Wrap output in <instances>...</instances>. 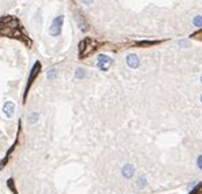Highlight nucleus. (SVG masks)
<instances>
[{
	"instance_id": "nucleus-8",
	"label": "nucleus",
	"mask_w": 202,
	"mask_h": 194,
	"mask_svg": "<svg viewBox=\"0 0 202 194\" xmlns=\"http://www.w3.org/2000/svg\"><path fill=\"white\" fill-rule=\"evenodd\" d=\"M77 18H78V23H79V26H81L82 30H88L89 26H88V23H85L83 18H81V15H77Z\"/></svg>"
},
{
	"instance_id": "nucleus-12",
	"label": "nucleus",
	"mask_w": 202,
	"mask_h": 194,
	"mask_svg": "<svg viewBox=\"0 0 202 194\" xmlns=\"http://www.w3.org/2000/svg\"><path fill=\"white\" fill-rule=\"evenodd\" d=\"M198 167H199V168L202 170V156H199V157H198Z\"/></svg>"
},
{
	"instance_id": "nucleus-9",
	"label": "nucleus",
	"mask_w": 202,
	"mask_h": 194,
	"mask_svg": "<svg viewBox=\"0 0 202 194\" xmlns=\"http://www.w3.org/2000/svg\"><path fill=\"white\" fill-rule=\"evenodd\" d=\"M194 23L197 26H202V17H197L195 19H194Z\"/></svg>"
},
{
	"instance_id": "nucleus-10",
	"label": "nucleus",
	"mask_w": 202,
	"mask_h": 194,
	"mask_svg": "<svg viewBox=\"0 0 202 194\" xmlns=\"http://www.w3.org/2000/svg\"><path fill=\"white\" fill-rule=\"evenodd\" d=\"M37 118H38V115H37V114L30 115V116H29V122H30V123H34V122L37 120Z\"/></svg>"
},
{
	"instance_id": "nucleus-5",
	"label": "nucleus",
	"mask_w": 202,
	"mask_h": 194,
	"mask_svg": "<svg viewBox=\"0 0 202 194\" xmlns=\"http://www.w3.org/2000/svg\"><path fill=\"white\" fill-rule=\"evenodd\" d=\"M14 111H15V104H14L13 101H7L4 104V107H3V112L6 114L7 118H11L14 114Z\"/></svg>"
},
{
	"instance_id": "nucleus-1",
	"label": "nucleus",
	"mask_w": 202,
	"mask_h": 194,
	"mask_svg": "<svg viewBox=\"0 0 202 194\" xmlns=\"http://www.w3.org/2000/svg\"><path fill=\"white\" fill-rule=\"evenodd\" d=\"M0 36L8 37V38H17L19 41H23L25 44H30V40L25 33L19 21L11 15L0 18Z\"/></svg>"
},
{
	"instance_id": "nucleus-3",
	"label": "nucleus",
	"mask_w": 202,
	"mask_h": 194,
	"mask_svg": "<svg viewBox=\"0 0 202 194\" xmlns=\"http://www.w3.org/2000/svg\"><path fill=\"white\" fill-rule=\"evenodd\" d=\"M111 64H112V59L109 56H107V55H100V56H98L97 66H98L100 70H103V71H107V70L111 67Z\"/></svg>"
},
{
	"instance_id": "nucleus-6",
	"label": "nucleus",
	"mask_w": 202,
	"mask_h": 194,
	"mask_svg": "<svg viewBox=\"0 0 202 194\" xmlns=\"http://www.w3.org/2000/svg\"><path fill=\"white\" fill-rule=\"evenodd\" d=\"M127 64L131 67V69H137V67L139 66V59H138L137 55L130 54L129 56H127Z\"/></svg>"
},
{
	"instance_id": "nucleus-7",
	"label": "nucleus",
	"mask_w": 202,
	"mask_h": 194,
	"mask_svg": "<svg viewBox=\"0 0 202 194\" xmlns=\"http://www.w3.org/2000/svg\"><path fill=\"white\" fill-rule=\"evenodd\" d=\"M134 167L131 166V164H126L124 167H123V170H122V172H123V176H126V178H131L133 175H134Z\"/></svg>"
},
{
	"instance_id": "nucleus-11",
	"label": "nucleus",
	"mask_w": 202,
	"mask_h": 194,
	"mask_svg": "<svg viewBox=\"0 0 202 194\" xmlns=\"http://www.w3.org/2000/svg\"><path fill=\"white\" fill-rule=\"evenodd\" d=\"M83 75H85V73H83V71H82V70L79 69V70H78V71H77V77H78V78H81V77H83Z\"/></svg>"
},
{
	"instance_id": "nucleus-14",
	"label": "nucleus",
	"mask_w": 202,
	"mask_h": 194,
	"mask_svg": "<svg viewBox=\"0 0 202 194\" xmlns=\"http://www.w3.org/2000/svg\"><path fill=\"white\" fill-rule=\"evenodd\" d=\"M201 79H202V78H201Z\"/></svg>"
},
{
	"instance_id": "nucleus-13",
	"label": "nucleus",
	"mask_w": 202,
	"mask_h": 194,
	"mask_svg": "<svg viewBox=\"0 0 202 194\" xmlns=\"http://www.w3.org/2000/svg\"><path fill=\"white\" fill-rule=\"evenodd\" d=\"M201 100H202V96H201Z\"/></svg>"
},
{
	"instance_id": "nucleus-4",
	"label": "nucleus",
	"mask_w": 202,
	"mask_h": 194,
	"mask_svg": "<svg viewBox=\"0 0 202 194\" xmlns=\"http://www.w3.org/2000/svg\"><path fill=\"white\" fill-rule=\"evenodd\" d=\"M62 22H63V17H58L53 19V23H52V28L49 33L52 36H58L60 34V30H62Z\"/></svg>"
},
{
	"instance_id": "nucleus-2",
	"label": "nucleus",
	"mask_w": 202,
	"mask_h": 194,
	"mask_svg": "<svg viewBox=\"0 0 202 194\" xmlns=\"http://www.w3.org/2000/svg\"><path fill=\"white\" fill-rule=\"evenodd\" d=\"M93 44H94V43H93V40H90V38H85L79 44V56L81 58L89 55L93 49H94V48H93Z\"/></svg>"
}]
</instances>
